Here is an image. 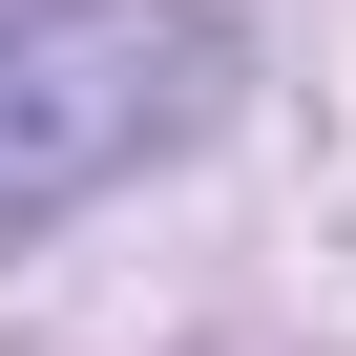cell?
<instances>
[{"instance_id": "obj_1", "label": "cell", "mask_w": 356, "mask_h": 356, "mask_svg": "<svg viewBox=\"0 0 356 356\" xmlns=\"http://www.w3.org/2000/svg\"><path fill=\"white\" fill-rule=\"evenodd\" d=\"M231 84H252V42L210 0H0V252L105 210L168 147H210Z\"/></svg>"}]
</instances>
